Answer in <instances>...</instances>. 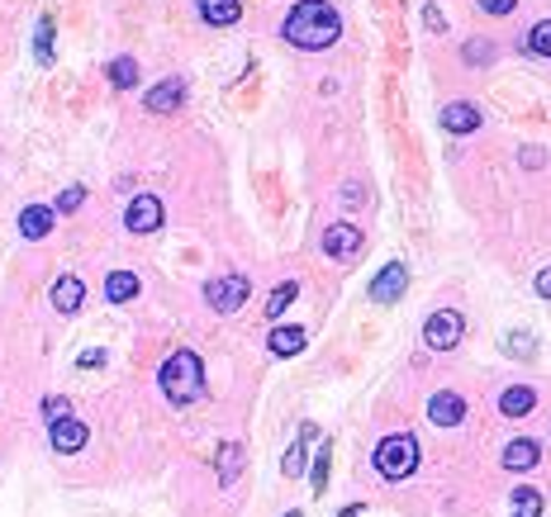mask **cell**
I'll return each instance as SVG.
<instances>
[{"mask_svg":"<svg viewBox=\"0 0 551 517\" xmlns=\"http://www.w3.org/2000/svg\"><path fill=\"white\" fill-rule=\"evenodd\" d=\"M513 517H542V494L538 489H513Z\"/></svg>","mask_w":551,"mask_h":517,"instance_id":"484cf974","label":"cell"},{"mask_svg":"<svg viewBox=\"0 0 551 517\" xmlns=\"http://www.w3.org/2000/svg\"><path fill=\"white\" fill-rule=\"evenodd\" d=\"M523 166H528V171H538V166H547V153H542V147H523Z\"/></svg>","mask_w":551,"mask_h":517,"instance_id":"836d02e7","label":"cell"},{"mask_svg":"<svg viewBox=\"0 0 551 517\" xmlns=\"http://www.w3.org/2000/svg\"><path fill=\"white\" fill-rule=\"evenodd\" d=\"M513 5H519V0H480L485 14H513Z\"/></svg>","mask_w":551,"mask_h":517,"instance_id":"d6a6232c","label":"cell"},{"mask_svg":"<svg viewBox=\"0 0 551 517\" xmlns=\"http://www.w3.org/2000/svg\"><path fill=\"white\" fill-rule=\"evenodd\" d=\"M53 14H43L39 29H33V57H39V66H53Z\"/></svg>","mask_w":551,"mask_h":517,"instance_id":"7402d4cb","label":"cell"},{"mask_svg":"<svg viewBox=\"0 0 551 517\" xmlns=\"http://www.w3.org/2000/svg\"><path fill=\"white\" fill-rule=\"evenodd\" d=\"M133 81H138V62H133V57H114L110 62V86L133 91Z\"/></svg>","mask_w":551,"mask_h":517,"instance_id":"cb8c5ba5","label":"cell"},{"mask_svg":"<svg viewBox=\"0 0 551 517\" xmlns=\"http://www.w3.org/2000/svg\"><path fill=\"white\" fill-rule=\"evenodd\" d=\"M243 465H247V446L243 442H219V451H214V470H219L224 489H233L243 479Z\"/></svg>","mask_w":551,"mask_h":517,"instance_id":"ba28073f","label":"cell"},{"mask_svg":"<svg viewBox=\"0 0 551 517\" xmlns=\"http://www.w3.org/2000/svg\"><path fill=\"white\" fill-rule=\"evenodd\" d=\"M461 57H466V62H471V66H485V62L494 57V48H490L485 39H471V43H466V48H461Z\"/></svg>","mask_w":551,"mask_h":517,"instance_id":"f1b7e54d","label":"cell"},{"mask_svg":"<svg viewBox=\"0 0 551 517\" xmlns=\"http://www.w3.org/2000/svg\"><path fill=\"white\" fill-rule=\"evenodd\" d=\"M53 223H58V209L53 205H29V209H20V238H29V242L48 238Z\"/></svg>","mask_w":551,"mask_h":517,"instance_id":"8fae6325","label":"cell"},{"mask_svg":"<svg viewBox=\"0 0 551 517\" xmlns=\"http://www.w3.org/2000/svg\"><path fill=\"white\" fill-rule=\"evenodd\" d=\"M499 460H504V470H532V465L542 460V446L532 437H519V442L504 446V456H499Z\"/></svg>","mask_w":551,"mask_h":517,"instance_id":"e0dca14e","label":"cell"},{"mask_svg":"<svg viewBox=\"0 0 551 517\" xmlns=\"http://www.w3.org/2000/svg\"><path fill=\"white\" fill-rule=\"evenodd\" d=\"M461 418H466V399L457 390H438L428 399V423L432 427H457Z\"/></svg>","mask_w":551,"mask_h":517,"instance_id":"52a82bcc","label":"cell"},{"mask_svg":"<svg viewBox=\"0 0 551 517\" xmlns=\"http://www.w3.org/2000/svg\"><path fill=\"white\" fill-rule=\"evenodd\" d=\"M328 465H333V442H324L319 456H314V470H309V489H314V494L328 489Z\"/></svg>","mask_w":551,"mask_h":517,"instance_id":"603a6c76","label":"cell"},{"mask_svg":"<svg viewBox=\"0 0 551 517\" xmlns=\"http://www.w3.org/2000/svg\"><path fill=\"white\" fill-rule=\"evenodd\" d=\"M81 205H86V186H67L62 195H58V214H72V209H81Z\"/></svg>","mask_w":551,"mask_h":517,"instance_id":"f546056e","label":"cell"},{"mask_svg":"<svg viewBox=\"0 0 551 517\" xmlns=\"http://www.w3.org/2000/svg\"><path fill=\"white\" fill-rule=\"evenodd\" d=\"M532 290H538L542 299H551V266H547V271H538V280H532Z\"/></svg>","mask_w":551,"mask_h":517,"instance_id":"e575fe53","label":"cell"},{"mask_svg":"<svg viewBox=\"0 0 551 517\" xmlns=\"http://www.w3.org/2000/svg\"><path fill=\"white\" fill-rule=\"evenodd\" d=\"M413 470H419V437H413V432H395V437H386L376 446V475L380 479L399 485V479H409Z\"/></svg>","mask_w":551,"mask_h":517,"instance_id":"3957f363","label":"cell"},{"mask_svg":"<svg viewBox=\"0 0 551 517\" xmlns=\"http://www.w3.org/2000/svg\"><path fill=\"white\" fill-rule=\"evenodd\" d=\"M43 418H48V427L62 423V418H72V404H67L62 394H48V399H43Z\"/></svg>","mask_w":551,"mask_h":517,"instance_id":"83f0119b","label":"cell"},{"mask_svg":"<svg viewBox=\"0 0 551 517\" xmlns=\"http://www.w3.org/2000/svg\"><path fill=\"white\" fill-rule=\"evenodd\" d=\"M86 442H91L86 423H76V418H62V423H53V451H62V456H76Z\"/></svg>","mask_w":551,"mask_h":517,"instance_id":"4fadbf2b","label":"cell"},{"mask_svg":"<svg viewBox=\"0 0 551 517\" xmlns=\"http://www.w3.org/2000/svg\"><path fill=\"white\" fill-rule=\"evenodd\" d=\"M528 53H538V57H551V20H538L528 33Z\"/></svg>","mask_w":551,"mask_h":517,"instance_id":"4316f807","label":"cell"},{"mask_svg":"<svg viewBox=\"0 0 551 517\" xmlns=\"http://www.w3.org/2000/svg\"><path fill=\"white\" fill-rule=\"evenodd\" d=\"M338 517H347V513H338ZM357 517H366V513H357Z\"/></svg>","mask_w":551,"mask_h":517,"instance_id":"74e56055","label":"cell"},{"mask_svg":"<svg viewBox=\"0 0 551 517\" xmlns=\"http://www.w3.org/2000/svg\"><path fill=\"white\" fill-rule=\"evenodd\" d=\"M138 276H133V271H110L105 276V299H110V304H129V299H138Z\"/></svg>","mask_w":551,"mask_h":517,"instance_id":"44dd1931","label":"cell"},{"mask_svg":"<svg viewBox=\"0 0 551 517\" xmlns=\"http://www.w3.org/2000/svg\"><path fill=\"white\" fill-rule=\"evenodd\" d=\"M423 24H428L432 33H442V29H447V20H442V10H438V5H423Z\"/></svg>","mask_w":551,"mask_h":517,"instance_id":"1f68e13d","label":"cell"},{"mask_svg":"<svg viewBox=\"0 0 551 517\" xmlns=\"http://www.w3.org/2000/svg\"><path fill=\"white\" fill-rule=\"evenodd\" d=\"M195 10H200V20L214 24V29H228V24H238V14L243 5L238 0H195Z\"/></svg>","mask_w":551,"mask_h":517,"instance_id":"2e32d148","label":"cell"},{"mask_svg":"<svg viewBox=\"0 0 551 517\" xmlns=\"http://www.w3.org/2000/svg\"><path fill=\"white\" fill-rule=\"evenodd\" d=\"M305 342H309V332L305 328H271V337H266V346H271V356H299L305 352Z\"/></svg>","mask_w":551,"mask_h":517,"instance_id":"d6986e66","label":"cell"},{"mask_svg":"<svg viewBox=\"0 0 551 517\" xmlns=\"http://www.w3.org/2000/svg\"><path fill=\"white\" fill-rule=\"evenodd\" d=\"M81 304H86V285H81L76 276H58V285H53V309H58V313H76Z\"/></svg>","mask_w":551,"mask_h":517,"instance_id":"ac0fdd59","label":"cell"},{"mask_svg":"<svg viewBox=\"0 0 551 517\" xmlns=\"http://www.w3.org/2000/svg\"><path fill=\"white\" fill-rule=\"evenodd\" d=\"M324 252L333 261H347V257H357L361 252V232L352 223H328L324 228Z\"/></svg>","mask_w":551,"mask_h":517,"instance_id":"9c48e42d","label":"cell"},{"mask_svg":"<svg viewBox=\"0 0 551 517\" xmlns=\"http://www.w3.org/2000/svg\"><path fill=\"white\" fill-rule=\"evenodd\" d=\"M162 219H166V209H162L157 195H138V199L124 209V228H129V232H157Z\"/></svg>","mask_w":551,"mask_h":517,"instance_id":"8992f818","label":"cell"},{"mask_svg":"<svg viewBox=\"0 0 551 517\" xmlns=\"http://www.w3.org/2000/svg\"><path fill=\"white\" fill-rule=\"evenodd\" d=\"M504 352H519V356H532V337H528V332H509V337H504Z\"/></svg>","mask_w":551,"mask_h":517,"instance_id":"4dcf8cb0","label":"cell"},{"mask_svg":"<svg viewBox=\"0 0 551 517\" xmlns=\"http://www.w3.org/2000/svg\"><path fill=\"white\" fill-rule=\"evenodd\" d=\"M466 337V319L457 309H438L423 319V342L432 346V352H452V346Z\"/></svg>","mask_w":551,"mask_h":517,"instance_id":"277c9868","label":"cell"},{"mask_svg":"<svg viewBox=\"0 0 551 517\" xmlns=\"http://www.w3.org/2000/svg\"><path fill=\"white\" fill-rule=\"evenodd\" d=\"M286 43L305 48V53H324V48L338 43L342 33V14L328 5V0H299V5L286 14Z\"/></svg>","mask_w":551,"mask_h":517,"instance_id":"6da1fadb","label":"cell"},{"mask_svg":"<svg viewBox=\"0 0 551 517\" xmlns=\"http://www.w3.org/2000/svg\"><path fill=\"white\" fill-rule=\"evenodd\" d=\"M295 294H299L295 280H286V285H276V294L266 299V319H280V313H286V309L295 304Z\"/></svg>","mask_w":551,"mask_h":517,"instance_id":"d4e9b609","label":"cell"},{"mask_svg":"<svg viewBox=\"0 0 551 517\" xmlns=\"http://www.w3.org/2000/svg\"><path fill=\"white\" fill-rule=\"evenodd\" d=\"M157 385H162V394L172 399L176 408L200 404V399H205V361H200L191 346H181V352H172V356L162 361Z\"/></svg>","mask_w":551,"mask_h":517,"instance_id":"7a4b0ae2","label":"cell"},{"mask_svg":"<svg viewBox=\"0 0 551 517\" xmlns=\"http://www.w3.org/2000/svg\"><path fill=\"white\" fill-rule=\"evenodd\" d=\"M314 442H319V427L305 423V427H299V442L286 451V460H280V470H286V479H299V475H305V456H309V446H314Z\"/></svg>","mask_w":551,"mask_h":517,"instance_id":"5bb4252c","label":"cell"},{"mask_svg":"<svg viewBox=\"0 0 551 517\" xmlns=\"http://www.w3.org/2000/svg\"><path fill=\"white\" fill-rule=\"evenodd\" d=\"M181 100H186V86H181V81L172 76V81H157V86L147 91L143 105L153 110V114H172V110H181Z\"/></svg>","mask_w":551,"mask_h":517,"instance_id":"9a60e30c","label":"cell"},{"mask_svg":"<svg viewBox=\"0 0 551 517\" xmlns=\"http://www.w3.org/2000/svg\"><path fill=\"white\" fill-rule=\"evenodd\" d=\"M81 365H86V371H95V365H105V352H81Z\"/></svg>","mask_w":551,"mask_h":517,"instance_id":"d590c367","label":"cell"},{"mask_svg":"<svg viewBox=\"0 0 551 517\" xmlns=\"http://www.w3.org/2000/svg\"><path fill=\"white\" fill-rule=\"evenodd\" d=\"M532 408H538V394H532L528 385H509L504 394H499V413H504V418H528Z\"/></svg>","mask_w":551,"mask_h":517,"instance_id":"ffe728a7","label":"cell"},{"mask_svg":"<svg viewBox=\"0 0 551 517\" xmlns=\"http://www.w3.org/2000/svg\"><path fill=\"white\" fill-rule=\"evenodd\" d=\"M404 285H409V271L399 261H390L386 271L371 280V299H376V304H395V299L404 294Z\"/></svg>","mask_w":551,"mask_h":517,"instance_id":"30bf717a","label":"cell"},{"mask_svg":"<svg viewBox=\"0 0 551 517\" xmlns=\"http://www.w3.org/2000/svg\"><path fill=\"white\" fill-rule=\"evenodd\" d=\"M438 124H442L447 133H475V128H480V110L466 105V100H452V105H442Z\"/></svg>","mask_w":551,"mask_h":517,"instance_id":"7c38bea8","label":"cell"},{"mask_svg":"<svg viewBox=\"0 0 551 517\" xmlns=\"http://www.w3.org/2000/svg\"><path fill=\"white\" fill-rule=\"evenodd\" d=\"M247 294H253V285H247L243 276H224V280H214V285H205V299H209L214 313H238L247 304Z\"/></svg>","mask_w":551,"mask_h":517,"instance_id":"5b68a950","label":"cell"},{"mask_svg":"<svg viewBox=\"0 0 551 517\" xmlns=\"http://www.w3.org/2000/svg\"><path fill=\"white\" fill-rule=\"evenodd\" d=\"M286 517H305V513H299V508H290V513H286Z\"/></svg>","mask_w":551,"mask_h":517,"instance_id":"8d00e7d4","label":"cell"}]
</instances>
